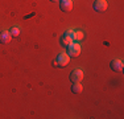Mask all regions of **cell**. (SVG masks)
<instances>
[{
  "label": "cell",
  "mask_w": 124,
  "mask_h": 119,
  "mask_svg": "<svg viewBox=\"0 0 124 119\" xmlns=\"http://www.w3.org/2000/svg\"><path fill=\"white\" fill-rule=\"evenodd\" d=\"M69 62H70L69 54H67V53H60V54L54 58V61H53V66H55V68H65V66L69 65Z\"/></svg>",
  "instance_id": "obj_1"
},
{
  "label": "cell",
  "mask_w": 124,
  "mask_h": 119,
  "mask_svg": "<svg viewBox=\"0 0 124 119\" xmlns=\"http://www.w3.org/2000/svg\"><path fill=\"white\" fill-rule=\"evenodd\" d=\"M66 53L69 54V57H78L81 54V45L78 42H71L69 46H66Z\"/></svg>",
  "instance_id": "obj_2"
},
{
  "label": "cell",
  "mask_w": 124,
  "mask_h": 119,
  "mask_svg": "<svg viewBox=\"0 0 124 119\" xmlns=\"http://www.w3.org/2000/svg\"><path fill=\"white\" fill-rule=\"evenodd\" d=\"M93 8L96 12L102 13V12H104L108 8V3H107V0H95L93 4Z\"/></svg>",
  "instance_id": "obj_3"
},
{
  "label": "cell",
  "mask_w": 124,
  "mask_h": 119,
  "mask_svg": "<svg viewBox=\"0 0 124 119\" xmlns=\"http://www.w3.org/2000/svg\"><path fill=\"white\" fill-rule=\"evenodd\" d=\"M82 79H83V71L81 69H74L70 73V81L73 83L74 82H81Z\"/></svg>",
  "instance_id": "obj_4"
},
{
  "label": "cell",
  "mask_w": 124,
  "mask_h": 119,
  "mask_svg": "<svg viewBox=\"0 0 124 119\" xmlns=\"http://www.w3.org/2000/svg\"><path fill=\"white\" fill-rule=\"evenodd\" d=\"M60 8L63 12H70L73 8V1L71 0H60Z\"/></svg>",
  "instance_id": "obj_5"
},
{
  "label": "cell",
  "mask_w": 124,
  "mask_h": 119,
  "mask_svg": "<svg viewBox=\"0 0 124 119\" xmlns=\"http://www.w3.org/2000/svg\"><path fill=\"white\" fill-rule=\"evenodd\" d=\"M71 42H74V41H73L71 34H70V33H67V32H66V33H65V34L61 37V45L66 48V46H69Z\"/></svg>",
  "instance_id": "obj_6"
},
{
  "label": "cell",
  "mask_w": 124,
  "mask_h": 119,
  "mask_svg": "<svg viewBox=\"0 0 124 119\" xmlns=\"http://www.w3.org/2000/svg\"><path fill=\"white\" fill-rule=\"evenodd\" d=\"M110 66L114 71H122L123 70V61H120V60H112Z\"/></svg>",
  "instance_id": "obj_7"
},
{
  "label": "cell",
  "mask_w": 124,
  "mask_h": 119,
  "mask_svg": "<svg viewBox=\"0 0 124 119\" xmlns=\"http://www.w3.org/2000/svg\"><path fill=\"white\" fill-rule=\"evenodd\" d=\"M11 32L8 31H1L0 32V44H8L11 41Z\"/></svg>",
  "instance_id": "obj_8"
},
{
  "label": "cell",
  "mask_w": 124,
  "mask_h": 119,
  "mask_svg": "<svg viewBox=\"0 0 124 119\" xmlns=\"http://www.w3.org/2000/svg\"><path fill=\"white\" fill-rule=\"evenodd\" d=\"M67 33L71 34L73 41H81L82 38H83V32H82V31H71V29H69Z\"/></svg>",
  "instance_id": "obj_9"
},
{
  "label": "cell",
  "mask_w": 124,
  "mask_h": 119,
  "mask_svg": "<svg viewBox=\"0 0 124 119\" xmlns=\"http://www.w3.org/2000/svg\"><path fill=\"white\" fill-rule=\"evenodd\" d=\"M82 90H83V86L81 85V82H74L71 85V93L74 94H81Z\"/></svg>",
  "instance_id": "obj_10"
},
{
  "label": "cell",
  "mask_w": 124,
  "mask_h": 119,
  "mask_svg": "<svg viewBox=\"0 0 124 119\" xmlns=\"http://www.w3.org/2000/svg\"><path fill=\"white\" fill-rule=\"evenodd\" d=\"M20 33H21V29H20L19 26H13V28H11V36H12V37H19Z\"/></svg>",
  "instance_id": "obj_11"
},
{
  "label": "cell",
  "mask_w": 124,
  "mask_h": 119,
  "mask_svg": "<svg viewBox=\"0 0 124 119\" xmlns=\"http://www.w3.org/2000/svg\"><path fill=\"white\" fill-rule=\"evenodd\" d=\"M50 1H60V0H50Z\"/></svg>",
  "instance_id": "obj_12"
}]
</instances>
